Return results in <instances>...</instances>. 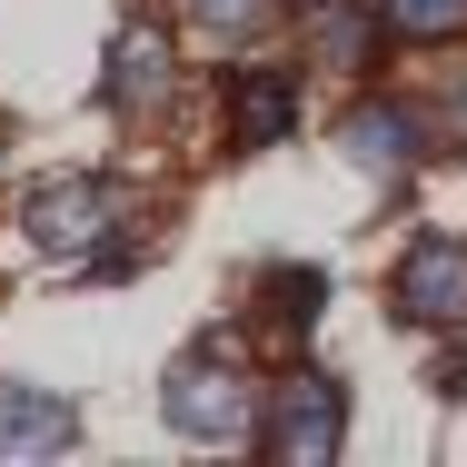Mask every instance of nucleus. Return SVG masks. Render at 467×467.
<instances>
[{
    "instance_id": "nucleus-4",
    "label": "nucleus",
    "mask_w": 467,
    "mask_h": 467,
    "mask_svg": "<svg viewBox=\"0 0 467 467\" xmlns=\"http://www.w3.org/2000/svg\"><path fill=\"white\" fill-rule=\"evenodd\" d=\"M259 438H269L288 467H318L338 438H348V388H338V378H318V368H308V378H288Z\"/></svg>"
},
{
    "instance_id": "nucleus-1",
    "label": "nucleus",
    "mask_w": 467,
    "mask_h": 467,
    "mask_svg": "<svg viewBox=\"0 0 467 467\" xmlns=\"http://www.w3.org/2000/svg\"><path fill=\"white\" fill-rule=\"evenodd\" d=\"M160 418L180 428V438H249V428H269V408H259V378L239 368V358H219V348H189L180 368L160 378Z\"/></svg>"
},
{
    "instance_id": "nucleus-12",
    "label": "nucleus",
    "mask_w": 467,
    "mask_h": 467,
    "mask_svg": "<svg viewBox=\"0 0 467 467\" xmlns=\"http://www.w3.org/2000/svg\"><path fill=\"white\" fill-rule=\"evenodd\" d=\"M189 10H199V30H219V40H239V30H259V20L279 10V0H189Z\"/></svg>"
},
{
    "instance_id": "nucleus-9",
    "label": "nucleus",
    "mask_w": 467,
    "mask_h": 467,
    "mask_svg": "<svg viewBox=\"0 0 467 467\" xmlns=\"http://www.w3.org/2000/svg\"><path fill=\"white\" fill-rule=\"evenodd\" d=\"M308 30H318V50H328L338 70H368V50H378L388 20H368L358 0H308Z\"/></svg>"
},
{
    "instance_id": "nucleus-5",
    "label": "nucleus",
    "mask_w": 467,
    "mask_h": 467,
    "mask_svg": "<svg viewBox=\"0 0 467 467\" xmlns=\"http://www.w3.org/2000/svg\"><path fill=\"white\" fill-rule=\"evenodd\" d=\"M70 438H80V408H70V398H50V388H20V378L0 388V458H10V467L60 458Z\"/></svg>"
},
{
    "instance_id": "nucleus-7",
    "label": "nucleus",
    "mask_w": 467,
    "mask_h": 467,
    "mask_svg": "<svg viewBox=\"0 0 467 467\" xmlns=\"http://www.w3.org/2000/svg\"><path fill=\"white\" fill-rule=\"evenodd\" d=\"M338 150H348L358 170H408V160L428 150V130H418L408 109H388V99H368V109H348V130H338Z\"/></svg>"
},
{
    "instance_id": "nucleus-2",
    "label": "nucleus",
    "mask_w": 467,
    "mask_h": 467,
    "mask_svg": "<svg viewBox=\"0 0 467 467\" xmlns=\"http://www.w3.org/2000/svg\"><path fill=\"white\" fill-rule=\"evenodd\" d=\"M20 229H30V249H50V259H109V239L130 229V189L119 180H50L20 209Z\"/></svg>"
},
{
    "instance_id": "nucleus-11",
    "label": "nucleus",
    "mask_w": 467,
    "mask_h": 467,
    "mask_svg": "<svg viewBox=\"0 0 467 467\" xmlns=\"http://www.w3.org/2000/svg\"><path fill=\"white\" fill-rule=\"evenodd\" d=\"M318 298H328V269H269V308H279V328H308Z\"/></svg>"
},
{
    "instance_id": "nucleus-13",
    "label": "nucleus",
    "mask_w": 467,
    "mask_h": 467,
    "mask_svg": "<svg viewBox=\"0 0 467 467\" xmlns=\"http://www.w3.org/2000/svg\"><path fill=\"white\" fill-rule=\"evenodd\" d=\"M438 388H448V398H467V348H448V358H438Z\"/></svg>"
},
{
    "instance_id": "nucleus-8",
    "label": "nucleus",
    "mask_w": 467,
    "mask_h": 467,
    "mask_svg": "<svg viewBox=\"0 0 467 467\" xmlns=\"http://www.w3.org/2000/svg\"><path fill=\"white\" fill-rule=\"evenodd\" d=\"M229 119H239V140H249V150L288 140V119H298V90H288V70H249V80L229 90Z\"/></svg>"
},
{
    "instance_id": "nucleus-6",
    "label": "nucleus",
    "mask_w": 467,
    "mask_h": 467,
    "mask_svg": "<svg viewBox=\"0 0 467 467\" xmlns=\"http://www.w3.org/2000/svg\"><path fill=\"white\" fill-rule=\"evenodd\" d=\"M170 80H180L170 30H160V20H130V30L109 40V99H119V109H150V99H170Z\"/></svg>"
},
{
    "instance_id": "nucleus-3",
    "label": "nucleus",
    "mask_w": 467,
    "mask_h": 467,
    "mask_svg": "<svg viewBox=\"0 0 467 467\" xmlns=\"http://www.w3.org/2000/svg\"><path fill=\"white\" fill-rule=\"evenodd\" d=\"M388 298H398V318H418V328H467V239H458V229L408 239Z\"/></svg>"
},
{
    "instance_id": "nucleus-10",
    "label": "nucleus",
    "mask_w": 467,
    "mask_h": 467,
    "mask_svg": "<svg viewBox=\"0 0 467 467\" xmlns=\"http://www.w3.org/2000/svg\"><path fill=\"white\" fill-rule=\"evenodd\" d=\"M378 20H388V40H408V50L467 40V0H378Z\"/></svg>"
}]
</instances>
